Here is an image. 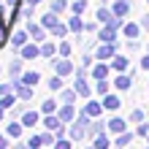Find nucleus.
<instances>
[{"mask_svg": "<svg viewBox=\"0 0 149 149\" xmlns=\"http://www.w3.org/2000/svg\"><path fill=\"white\" fill-rule=\"evenodd\" d=\"M98 19H100L103 24H111V27H117V24H119V19H114L106 8H98Z\"/></svg>", "mask_w": 149, "mask_h": 149, "instance_id": "obj_4", "label": "nucleus"}, {"mask_svg": "<svg viewBox=\"0 0 149 149\" xmlns=\"http://www.w3.org/2000/svg\"><path fill=\"white\" fill-rule=\"evenodd\" d=\"M92 73H95V79H106L109 68H106V65H95V71H92Z\"/></svg>", "mask_w": 149, "mask_h": 149, "instance_id": "obj_26", "label": "nucleus"}, {"mask_svg": "<svg viewBox=\"0 0 149 149\" xmlns=\"http://www.w3.org/2000/svg\"><path fill=\"white\" fill-rule=\"evenodd\" d=\"M52 65H54V71H57L60 76H65V73H71V71H73V65L68 63V60H54Z\"/></svg>", "mask_w": 149, "mask_h": 149, "instance_id": "obj_3", "label": "nucleus"}, {"mask_svg": "<svg viewBox=\"0 0 149 149\" xmlns=\"http://www.w3.org/2000/svg\"><path fill=\"white\" fill-rule=\"evenodd\" d=\"M144 68H146V71H149V57H144Z\"/></svg>", "mask_w": 149, "mask_h": 149, "instance_id": "obj_45", "label": "nucleus"}, {"mask_svg": "<svg viewBox=\"0 0 149 149\" xmlns=\"http://www.w3.org/2000/svg\"><path fill=\"white\" fill-rule=\"evenodd\" d=\"M8 73H11V76H19L22 73V60H14V63L8 65Z\"/></svg>", "mask_w": 149, "mask_h": 149, "instance_id": "obj_16", "label": "nucleus"}, {"mask_svg": "<svg viewBox=\"0 0 149 149\" xmlns=\"http://www.w3.org/2000/svg\"><path fill=\"white\" fill-rule=\"evenodd\" d=\"M38 79H41V76H38V71H30V73H24V76H22V81L33 87V84H38Z\"/></svg>", "mask_w": 149, "mask_h": 149, "instance_id": "obj_14", "label": "nucleus"}, {"mask_svg": "<svg viewBox=\"0 0 149 149\" xmlns=\"http://www.w3.org/2000/svg\"><path fill=\"white\" fill-rule=\"evenodd\" d=\"M73 90H76L79 95H84V98L90 95V87H87V81H84V79H76V87H73Z\"/></svg>", "mask_w": 149, "mask_h": 149, "instance_id": "obj_13", "label": "nucleus"}, {"mask_svg": "<svg viewBox=\"0 0 149 149\" xmlns=\"http://www.w3.org/2000/svg\"><path fill=\"white\" fill-rule=\"evenodd\" d=\"M133 119H136V122H141V119H144V111H141V109H136V111H133Z\"/></svg>", "mask_w": 149, "mask_h": 149, "instance_id": "obj_41", "label": "nucleus"}, {"mask_svg": "<svg viewBox=\"0 0 149 149\" xmlns=\"http://www.w3.org/2000/svg\"><path fill=\"white\" fill-rule=\"evenodd\" d=\"M125 127H127L125 119H111L109 122V130H114V133H125Z\"/></svg>", "mask_w": 149, "mask_h": 149, "instance_id": "obj_11", "label": "nucleus"}, {"mask_svg": "<svg viewBox=\"0 0 149 149\" xmlns=\"http://www.w3.org/2000/svg\"><path fill=\"white\" fill-rule=\"evenodd\" d=\"M27 33H30V36L36 38V41H43V27H41V24L30 22V24H27Z\"/></svg>", "mask_w": 149, "mask_h": 149, "instance_id": "obj_6", "label": "nucleus"}, {"mask_svg": "<svg viewBox=\"0 0 149 149\" xmlns=\"http://www.w3.org/2000/svg\"><path fill=\"white\" fill-rule=\"evenodd\" d=\"M6 144H8V138H6V136H0V149H3Z\"/></svg>", "mask_w": 149, "mask_h": 149, "instance_id": "obj_43", "label": "nucleus"}, {"mask_svg": "<svg viewBox=\"0 0 149 149\" xmlns=\"http://www.w3.org/2000/svg\"><path fill=\"white\" fill-rule=\"evenodd\" d=\"M60 119H63V122H68V119H73V109L68 106V103L63 106V111H60Z\"/></svg>", "mask_w": 149, "mask_h": 149, "instance_id": "obj_19", "label": "nucleus"}, {"mask_svg": "<svg viewBox=\"0 0 149 149\" xmlns=\"http://www.w3.org/2000/svg\"><path fill=\"white\" fill-rule=\"evenodd\" d=\"M68 27H71V30H76V33L84 27V24H81V19H79V14H76V19H71V24H68Z\"/></svg>", "mask_w": 149, "mask_h": 149, "instance_id": "obj_33", "label": "nucleus"}, {"mask_svg": "<svg viewBox=\"0 0 149 149\" xmlns=\"http://www.w3.org/2000/svg\"><path fill=\"white\" fill-rule=\"evenodd\" d=\"M125 36H127L130 41H133V38L138 36V24H125Z\"/></svg>", "mask_w": 149, "mask_h": 149, "instance_id": "obj_24", "label": "nucleus"}, {"mask_svg": "<svg viewBox=\"0 0 149 149\" xmlns=\"http://www.w3.org/2000/svg\"><path fill=\"white\" fill-rule=\"evenodd\" d=\"M22 16H24V19H30V16H33V6H30V3L22 8Z\"/></svg>", "mask_w": 149, "mask_h": 149, "instance_id": "obj_37", "label": "nucleus"}, {"mask_svg": "<svg viewBox=\"0 0 149 149\" xmlns=\"http://www.w3.org/2000/svg\"><path fill=\"white\" fill-rule=\"evenodd\" d=\"M41 54V49L36 46V43H24L22 46V60H36Z\"/></svg>", "mask_w": 149, "mask_h": 149, "instance_id": "obj_2", "label": "nucleus"}, {"mask_svg": "<svg viewBox=\"0 0 149 149\" xmlns=\"http://www.w3.org/2000/svg\"><path fill=\"white\" fill-rule=\"evenodd\" d=\"M14 90H16V95H19L22 100H27L30 95H33V87H30V84H24L22 79H14Z\"/></svg>", "mask_w": 149, "mask_h": 149, "instance_id": "obj_1", "label": "nucleus"}, {"mask_svg": "<svg viewBox=\"0 0 149 149\" xmlns=\"http://www.w3.org/2000/svg\"><path fill=\"white\" fill-rule=\"evenodd\" d=\"M114 14H117V16H125L127 14V3H125V0H119V3L114 6Z\"/></svg>", "mask_w": 149, "mask_h": 149, "instance_id": "obj_23", "label": "nucleus"}, {"mask_svg": "<svg viewBox=\"0 0 149 149\" xmlns=\"http://www.w3.org/2000/svg\"><path fill=\"white\" fill-rule=\"evenodd\" d=\"M73 92H76V90H73ZM73 92H63V100H65V103H71V100H73Z\"/></svg>", "mask_w": 149, "mask_h": 149, "instance_id": "obj_42", "label": "nucleus"}, {"mask_svg": "<svg viewBox=\"0 0 149 149\" xmlns=\"http://www.w3.org/2000/svg\"><path fill=\"white\" fill-rule=\"evenodd\" d=\"M68 52H71V43H60V54H63V57H65V54H68Z\"/></svg>", "mask_w": 149, "mask_h": 149, "instance_id": "obj_39", "label": "nucleus"}, {"mask_svg": "<svg viewBox=\"0 0 149 149\" xmlns=\"http://www.w3.org/2000/svg\"><path fill=\"white\" fill-rule=\"evenodd\" d=\"M84 133H87V130H84L81 125H73V130H71V136H73V141H81V138H84Z\"/></svg>", "mask_w": 149, "mask_h": 149, "instance_id": "obj_18", "label": "nucleus"}, {"mask_svg": "<svg viewBox=\"0 0 149 149\" xmlns=\"http://www.w3.org/2000/svg\"><path fill=\"white\" fill-rule=\"evenodd\" d=\"M41 144H43V141H41V136H33L30 141H27V146H30V149H36V146H41Z\"/></svg>", "mask_w": 149, "mask_h": 149, "instance_id": "obj_36", "label": "nucleus"}, {"mask_svg": "<svg viewBox=\"0 0 149 149\" xmlns=\"http://www.w3.org/2000/svg\"><path fill=\"white\" fill-rule=\"evenodd\" d=\"M36 122H38V114H36V111H27V114L22 117V125H24V127H33Z\"/></svg>", "mask_w": 149, "mask_h": 149, "instance_id": "obj_10", "label": "nucleus"}, {"mask_svg": "<svg viewBox=\"0 0 149 149\" xmlns=\"http://www.w3.org/2000/svg\"><path fill=\"white\" fill-rule=\"evenodd\" d=\"M43 125H46L49 130H57V136L63 133V119H60V117H46V122H43Z\"/></svg>", "mask_w": 149, "mask_h": 149, "instance_id": "obj_5", "label": "nucleus"}, {"mask_svg": "<svg viewBox=\"0 0 149 149\" xmlns=\"http://www.w3.org/2000/svg\"><path fill=\"white\" fill-rule=\"evenodd\" d=\"M114 84H117L119 90H127V87H130V79H127V76H119V79H117Z\"/></svg>", "mask_w": 149, "mask_h": 149, "instance_id": "obj_29", "label": "nucleus"}, {"mask_svg": "<svg viewBox=\"0 0 149 149\" xmlns=\"http://www.w3.org/2000/svg\"><path fill=\"white\" fill-rule=\"evenodd\" d=\"M65 30H68V27H65V24H60V22L52 27V33H54V36H65Z\"/></svg>", "mask_w": 149, "mask_h": 149, "instance_id": "obj_34", "label": "nucleus"}, {"mask_svg": "<svg viewBox=\"0 0 149 149\" xmlns=\"http://www.w3.org/2000/svg\"><path fill=\"white\" fill-rule=\"evenodd\" d=\"M95 146H98V149L109 146V138H106V136H98V138H95Z\"/></svg>", "mask_w": 149, "mask_h": 149, "instance_id": "obj_35", "label": "nucleus"}, {"mask_svg": "<svg viewBox=\"0 0 149 149\" xmlns=\"http://www.w3.org/2000/svg\"><path fill=\"white\" fill-rule=\"evenodd\" d=\"M65 0H52V11H54V14H60V11H65Z\"/></svg>", "mask_w": 149, "mask_h": 149, "instance_id": "obj_25", "label": "nucleus"}, {"mask_svg": "<svg viewBox=\"0 0 149 149\" xmlns=\"http://www.w3.org/2000/svg\"><path fill=\"white\" fill-rule=\"evenodd\" d=\"M144 27H146V30H149V14H146V16H144Z\"/></svg>", "mask_w": 149, "mask_h": 149, "instance_id": "obj_44", "label": "nucleus"}, {"mask_svg": "<svg viewBox=\"0 0 149 149\" xmlns=\"http://www.w3.org/2000/svg\"><path fill=\"white\" fill-rule=\"evenodd\" d=\"M84 8H87V0H76L73 3V14H81Z\"/></svg>", "mask_w": 149, "mask_h": 149, "instance_id": "obj_32", "label": "nucleus"}, {"mask_svg": "<svg viewBox=\"0 0 149 149\" xmlns=\"http://www.w3.org/2000/svg\"><path fill=\"white\" fill-rule=\"evenodd\" d=\"M100 130H103V122H95V125L90 127V133H100Z\"/></svg>", "mask_w": 149, "mask_h": 149, "instance_id": "obj_40", "label": "nucleus"}, {"mask_svg": "<svg viewBox=\"0 0 149 149\" xmlns=\"http://www.w3.org/2000/svg\"><path fill=\"white\" fill-rule=\"evenodd\" d=\"M127 141H130V136H127V133H119V138H117V144L122 146V144H127Z\"/></svg>", "mask_w": 149, "mask_h": 149, "instance_id": "obj_38", "label": "nucleus"}, {"mask_svg": "<svg viewBox=\"0 0 149 149\" xmlns=\"http://www.w3.org/2000/svg\"><path fill=\"white\" fill-rule=\"evenodd\" d=\"M111 54H114L111 43H106V46H100V49H98V57H111Z\"/></svg>", "mask_w": 149, "mask_h": 149, "instance_id": "obj_27", "label": "nucleus"}, {"mask_svg": "<svg viewBox=\"0 0 149 149\" xmlns=\"http://www.w3.org/2000/svg\"><path fill=\"white\" fill-rule=\"evenodd\" d=\"M100 41H106V43H114V27H111V24L100 30Z\"/></svg>", "mask_w": 149, "mask_h": 149, "instance_id": "obj_12", "label": "nucleus"}, {"mask_svg": "<svg viewBox=\"0 0 149 149\" xmlns=\"http://www.w3.org/2000/svg\"><path fill=\"white\" fill-rule=\"evenodd\" d=\"M22 127H24V125H19V122H8L6 133L11 136V138H19V136H22Z\"/></svg>", "mask_w": 149, "mask_h": 149, "instance_id": "obj_7", "label": "nucleus"}, {"mask_svg": "<svg viewBox=\"0 0 149 149\" xmlns=\"http://www.w3.org/2000/svg\"><path fill=\"white\" fill-rule=\"evenodd\" d=\"M41 109H43V114H52V111L57 109V103H54V100H46V103H43Z\"/></svg>", "mask_w": 149, "mask_h": 149, "instance_id": "obj_31", "label": "nucleus"}, {"mask_svg": "<svg viewBox=\"0 0 149 149\" xmlns=\"http://www.w3.org/2000/svg\"><path fill=\"white\" fill-rule=\"evenodd\" d=\"M54 16H57L54 11H52V14H46V16H43V19H41V22H43V27H54V24H57V19H54Z\"/></svg>", "mask_w": 149, "mask_h": 149, "instance_id": "obj_21", "label": "nucleus"}, {"mask_svg": "<svg viewBox=\"0 0 149 149\" xmlns=\"http://www.w3.org/2000/svg\"><path fill=\"white\" fill-rule=\"evenodd\" d=\"M41 54L43 57H52V54H54V43H43V46H41Z\"/></svg>", "mask_w": 149, "mask_h": 149, "instance_id": "obj_28", "label": "nucleus"}, {"mask_svg": "<svg viewBox=\"0 0 149 149\" xmlns=\"http://www.w3.org/2000/svg\"><path fill=\"white\" fill-rule=\"evenodd\" d=\"M98 92H100V95L109 92V81H106V79H98Z\"/></svg>", "mask_w": 149, "mask_h": 149, "instance_id": "obj_30", "label": "nucleus"}, {"mask_svg": "<svg viewBox=\"0 0 149 149\" xmlns=\"http://www.w3.org/2000/svg\"><path fill=\"white\" fill-rule=\"evenodd\" d=\"M27 36H30V33H24V30H16V33H14V38H11V41H14V46H19V49H22L24 43H27Z\"/></svg>", "mask_w": 149, "mask_h": 149, "instance_id": "obj_8", "label": "nucleus"}, {"mask_svg": "<svg viewBox=\"0 0 149 149\" xmlns=\"http://www.w3.org/2000/svg\"><path fill=\"white\" fill-rule=\"evenodd\" d=\"M103 109H109V111L119 109V98H114V95H106V98H103Z\"/></svg>", "mask_w": 149, "mask_h": 149, "instance_id": "obj_9", "label": "nucleus"}, {"mask_svg": "<svg viewBox=\"0 0 149 149\" xmlns=\"http://www.w3.org/2000/svg\"><path fill=\"white\" fill-rule=\"evenodd\" d=\"M100 109H103V106H100V103H95V100H92V103H87V114H90V117H98Z\"/></svg>", "mask_w": 149, "mask_h": 149, "instance_id": "obj_17", "label": "nucleus"}, {"mask_svg": "<svg viewBox=\"0 0 149 149\" xmlns=\"http://www.w3.org/2000/svg\"><path fill=\"white\" fill-rule=\"evenodd\" d=\"M114 68H117V71H125L127 68V57H114V63H111Z\"/></svg>", "mask_w": 149, "mask_h": 149, "instance_id": "obj_22", "label": "nucleus"}, {"mask_svg": "<svg viewBox=\"0 0 149 149\" xmlns=\"http://www.w3.org/2000/svg\"><path fill=\"white\" fill-rule=\"evenodd\" d=\"M27 3H30V6H38V3H41V0H27Z\"/></svg>", "mask_w": 149, "mask_h": 149, "instance_id": "obj_46", "label": "nucleus"}, {"mask_svg": "<svg viewBox=\"0 0 149 149\" xmlns=\"http://www.w3.org/2000/svg\"><path fill=\"white\" fill-rule=\"evenodd\" d=\"M0 106H3V109H14V106H16L14 95H11V92H8V95H3V98H0Z\"/></svg>", "mask_w": 149, "mask_h": 149, "instance_id": "obj_15", "label": "nucleus"}, {"mask_svg": "<svg viewBox=\"0 0 149 149\" xmlns=\"http://www.w3.org/2000/svg\"><path fill=\"white\" fill-rule=\"evenodd\" d=\"M3 111H6V109H3V106H0V119H3Z\"/></svg>", "mask_w": 149, "mask_h": 149, "instance_id": "obj_47", "label": "nucleus"}, {"mask_svg": "<svg viewBox=\"0 0 149 149\" xmlns=\"http://www.w3.org/2000/svg\"><path fill=\"white\" fill-rule=\"evenodd\" d=\"M49 90H63V79H60V73L49 79Z\"/></svg>", "mask_w": 149, "mask_h": 149, "instance_id": "obj_20", "label": "nucleus"}]
</instances>
